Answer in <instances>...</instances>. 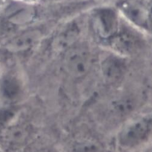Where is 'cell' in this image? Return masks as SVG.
Wrapping results in <instances>:
<instances>
[{"instance_id":"7c38bea8","label":"cell","mask_w":152,"mask_h":152,"mask_svg":"<svg viewBox=\"0 0 152 152\" xmlns=\"http://www.w3.org/2000/svg\"><path fill=\"white\" fill-rule=\"evenodd\" d=\"M21 152H59L53 146L34 140L25 147Z\"/></svg>"},{"instance_id":"7a4b0ae2","label":"cell","mask_w":152,"mask_h":152,"mask_svg":"<svg viewBox=\"0 0 152 152\" xmlns=\"http://www.w3.org/2000/svg\"><path fill=\"white\" fill-rule=\"evenodd\" d=\"M151 133V115L145 114L125 124L117 136L118 145L125 149H132L146 142Z\"/></svg>"},{"instance_id":"6da1fadb","label":"cell","mask_w":152,"mask_h":152,"mask_svg":"<svg viewBox=\"0 0 152 152\" xmlns=\"http://www.w3.org/2000/svg\"><path fill=\"white\" fill-rule=\"evenodd\" d=\"M64 53L62 65L68 77L74 80H81L86 77L94 64L90 50L85 46L74 44Z\"/></svg>"},{"instance_id":"3957f363","label":"cell","mask_w":152,"mask_h":152,"mask_svg":"<svg viewBox=\"0 0 152 152\" xmlns=\"http://www.w3.org/2000/svg\"><path fill=\"white\" fill-rule=\"evenodd\" d=\"M33 140V128L26 123L16 120L0 126V142L10 150L21 151Z\"/></svg>"},{"instance_id":"8992f818","label":"cell","mask_w":152,"mask_h":152,"mask_svg":"<svg viewBox=\"0 0 152 152\" xmlns=\"http://www.w3.org/2000/svg\"><path fill=\"white\" fill-rule=\"evenodd\" d=\"M23 94V83L17 76L8 74L0 80V99L7 105L17 103L22 99Z\"/></svg>"},{"instance_id":"5b68a950","label":"cell","mask_w":152,"mask_h":152,"mask_svg":"<svg viewBox=\"0 0 152 152\" xmlns=\"http://www.w3.org/2000/svg\"><path fill=\"white\" fill-rule=\"evenodd\" d=\"M127 71V64L120 56H108L100 64L102 79L107 85L112 86L121 82Z\"/></svg>"},{"instance_id":"8fae6325","label":"cell","mask_w":152,"mask_h":152,"mask_svg":"<svg viewBox=\"0 0 152 152\" xmlns=\"http://www.w3.org/2000/svg\"><path fill=\"white\" fill-rule=\"evenodd\" d=\"M71 152H99L100 147L96 142L88 140H77L72 143Z\"/></svg>"},{"instance_id":"277c9868","label":"cell","mask_w":152,"mask_h":152,"mask_svg":"<svg viewBox=\"0 0 152 152\" xmlns=\"http://www.w3.org/2000/svg\"><path fill=\"white\" fill-rule=\"evenodd\" d=\"M92 26L99 38L110 41L120 29L117 13L110 8L99 9L92 15Z\"/></svg>"},{"instance_id":"30bf717a","label":"cell","mask_w":152,"mask_h":152,"mask_svg":"<svg viewBox=\"0 0 152 152\" xmlns=\"http://www.w3.org/2000/svg\"><path fill=\"white\" fill-rule=\"evenodd\" d=\"M42 33L39 30L28 31L11 41L9 49L13 52L26 51L35 45L41 39Z\"/></svg>"},{"instance_id":"4fadbf2b","label":"cell","mask_w":152,"mask_h":152,"mask_svg":"<svg viewBox=\"0 0 152 152\" xmlns=\"http://www.w3.org/2000/svg\"><path fill=\"white\" fill-rule=\"evenodd\" d=\"M0 152H3V151H2V150H1V148H0Z\"/></svg>"},{"instance_id":"ba28073f","label":"cell","mask_w":152,"mask_h":152,"mask_svg":"<svg viewBox=\"0 0 152 152\" xmlns=\"http://www.w3.org/2000/svg\"><path fill=\"white\" fill-rule=\"evenodd\" d=\"M80 28L77 24L71 23L65 27L53 39L52 45L56 51L64 52L74 45L78 39Z\"/></svg>"},{"instance_id":"52a82bcc","label":"cell","mask_w":152,"mask_h":152,"mask_svg":"<svg viewBox=\"0 0 152 152\" xmlns=\"http://www.w3.org/2000/svg\"><path fill=\"white\" fill-rule=\"evenodd\" d=\"M112 48L122 55L135 53L141 47L140 38L134 32L127 30H120L110 41Z\"/></svg>"},{"instance_id":"9c48e42d","label":"cell","mask_w":152,"mask_h":152,"mask_svg":"<svg viewBox=\"0 0 152 152\" xmlns=\"http://www.w3.org/2000/svg\"><path fill=\"white\" fill-rule=\"evenodd\" d=\"M122 9L132 22L142 27L150 28V12L143 5L136 2L127 1L122 4Z\"/></svg>"}]
</instances>
